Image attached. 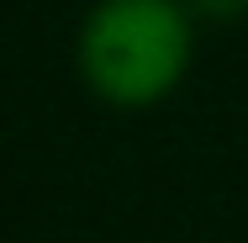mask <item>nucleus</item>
Segmentation results:
<instances>
[{"instance_id":"nucleus-1","label":"nucleus","mask_w":248,"mask_h":243,"mask_svg":"<svg viewBox=\"0 0 248 243\" xmlns=\"http://www.w3.org/2000/svg\"><path fill=\"white\" fill-rule=\"evenodd\" d=\"M190 64V21L174 0H100L79 32V69L106 100L148 106Z\"/></svg>"},{"instance_id":"nucleus-2","label":"nucleus","mask_w":248,"mask_h":243,"mask_svg":"<svg viewBox=\"0 0 248 243\" xmlns=\"http://www.w3.org/2000/svg\"><path fill=\"white\" fill-rule=\"evenodd\" d=\"M190 5H196V11H206V16H222V21L248 11V0H190Z\"/></svg>"}]
</instances>
